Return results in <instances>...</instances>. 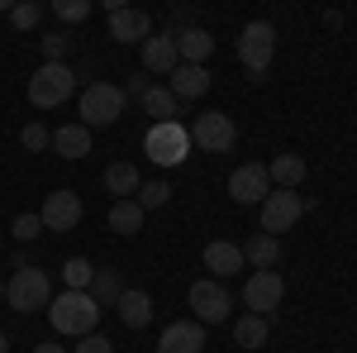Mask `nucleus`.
Masks as SVG:
<instances>
[{
  "label": "nucleus",
  "mask_w": 357,
  "mask_h": 353,
  "mask_svg": "<svg viewBox=\"0 0 357 353\" xmlns=\"http://www.w3.org/2000/svg\"><path fill=\"white\" fill-rule=\"evenodd\" d=\"M48 320H53L57 334H96V320H100V305L91 301V291H62V296L48 301Z\"/></svg>",
  "instance_id": "obj_1"
},
{
  "label": "nucleus",
  "mask_w": 357,
  "mask_h": 353,
  "mask_svg": "<svg viewBox=\"0 0 357 353\" xmlns=\"http://www.w3.org/2000/svg\"><path fill=\"white\" fill-rule=\"evenodd\" d=\"M143 153H148V163H158V167L186 163V153H191V134H186V124H181V120L148 124V134H143Z\"/></svg>",
  "instance_id": "obj_2"
},
{
  "label": "nucleus",
  "mask_w": 357,
  "mask_h": 353,
  "mask_svg": "<svg viewBox=\"0 0 357 353\" xmlns=\"http://www.w3.org/2000/svg\"><path fill=\"white\" fill-rule=\"evenodd\" d=\"M72 91H77V72H72L67 62H43V67L29 77V101H33L38 110L62 106Z\"/></svg>",
  "instance_id": "obj_3"
},
{
  "label": "nucleus",
  "mask_w": 357,
  "mask_h": 353,
  "mask_svg": "<svg viewBox=\"0 0 357 353\" xmlns=\"http://www.w3.org/2000/svg\"><path fill=\"white\" fill-rule=\"evenodd\" d=\"M129 106V96H124V86L114 82H91L82 91V124L86 129H100V124H114L119 115Z\"/></svg>",
  "instance_id": "obj_4"
},
{
  "label": "nucleus",
  "mask_w": 357,
  "mask_h": 353,
  "mask_svg": "<svg viewBox=\"0 0 357 353\" xmlns=\"http://www.w3.org/2000/svg\"><path fill=\"white\" fill-rule=\"evenodd\" d=\"M272 57H276V29L267 24V20L243 24V34H238V62H243L252 77H267Z\"/></svg>",
  "instance_id": "obj_5"
},
{
  "label": "nucleus",
  "mask_w": 357,
  "mask_h": 353,
  "mask_svg": "<svg viewBox=\"0 0 357 353\" xmlns=\"http://www.w3.org/2000/svg\"><path fill=\"white\" fill-rule=\"evenodd\" d=\"M5 301H10L20 315H33L38 305H48V301H53L48 277H43L38 268H29V263H24V268H15V277L5 282Z\"/></svg>",
  "instance_id": "obj_6"
},
{
  "label": "nucleus",
  "mask_w": 357,
  "mask_h": 353,
  "mask_svg": "<svg viewBox=\"0 0 357 353\" xmlns=\"http://www.w3.org/2000/svg\"><path fill=\"white\" fill-rule=\"evenodd\" d=\"M234 138H238V124H234L224 110H210V115H200L191 124V143L200 153H229Z\"/></svg>",
  "instance_id": "obj_7"
},
{
  "label": "nucleus",
  "mask_w": 357,
  "mask_h": 353,
  "mask_svg": "<svg viewBox=\"0 0 357 353\" xmlns=\"http://www.w3.org/2000/svg\"><path fill=\"white\" fill-rule=\"evenodd\" d=\"M86 215L82 196L77 191H48V201H43V210H38V219H43V229H53V234H67V229H77Z\"/></svg>",
  "instance_id": "obj_8"
},
{
  "label": "nucleus",
  "mask_w": 357,
  "mask_h": 353,
  "mask_svg": "<svg viewBox=\"0 0 357 353\" xmlns=\"http://www.w3.org/2000/svg\"><path fill=\"white\" fill-rule=\"evenodd\" d=\"M286 301V282L276 277L272 268L267 272H252L248 277V287H243V305H248V315H267L272 320V310Z\"/></svg>",
  "instance_id": "obj_9"
},
{
  "label": "nucleus",
  "mask_w": 357,
  "mask_h": 353,
  "mask_svg": "<svg viewBox=\"0 0 357 353\" xmlns=\"http://www.w3.org/2000/svg\"><path fill=\"white\" fill-rule=\"evenodd\" d=\"M191 315H195V325H220V320H229V291H224L215 277L191 282Z\"/></svg>",
  "instance_id": "obj_10"
},
{
  "label": "nucleus",
  "mask_w": 357,
  "mask_h": 353,
  "mask_svg": "<svg viewBox=\"0 0 357 353\" xmlns=\"http://www.w3.org/2000/svg\"><path fill=\"white\" fill-rule=\"evenodd\" d=\"M305 215V201L301 191H272L267 201H262V234H281V229H291L296 219Z\"/></svg>",
  "instance_id": "obj_11"
},
{
  "label": "nucleus",
  "mask_w": 357,
  "mask_h": 353,
  "mask_svg": "<svg viewBox=\"0 0 357 353\" xmlns=\"http://www.w3.org/2000/svg\"><path fill=\"white\" fill-rule=\"evenodd\" d=\"M229 196H234L238 206H262V201L272 196V177H267V167H262V163H243L234 177H229Z\"/></svg>",
  "instance_id": "obj_12"
},
{
  "label": "nucleus",
  "mask_w": 357,
  "mask_h": 353,
  "mask_svg": "<svg viewBox=\"0 0 357 353\" xmlns=\"http://www.w3.org/2000/svg\"><path fill=\"white\" fill-rule=\"evenodd\" d=\"M110 38L114 43H143V38H153V15L134 10V5L110 10Z\"/></svg>",
  "instance_id": "obj_13"
},
{
  "label": "nucleus",
  "mask_w": 357,
  "mask_h": 353,
  "mask_svg": "<svg viewBox=\"0 0 357 353\" xmlns=\"http://www.w3.org/2000/svg\"><path fill=\"white\" fill-rule=\"evenodd\" d=\"M143 67L158 72V77H172V72L181 67V57H176V34H153V38H143Z\"/></svg>",
  "instance_id": "obj_14"
},
{
  "label": "nucleus",
  "mask_w": 357,
  "mask_h": 353,
  "mask_svg": "<svg viewBox=\"0 0 357 353\" xmlns=\"http://www.w3.org/2000/svg\"><path fill=\"white\" fill-rule=\"evenodd\" d=\"M200 349H205V325H195V320L167 325L158 339V353H200Z\"/></svg>",
  "instance_id": "obj_15"
},
{
  "label": "nucleus",
  "mask_w": 357,
  "mask_h": 353,
  "mask_svg": "<svg viewBox=\"0 0 357 353\" xmlns=\"http://www.w3.org/2000/svg\"><path fill=\"white\" fill-rule=\"evenodd\" d=\"M205 268H210V277L215 282H224V277H234L238 268H248L243 263V248L229 244V239H215V244H205V258H200Z\"/></svg>",
  "instance_id": "obj_16"
},
{
  "label": "nucleus",
  "mask_w": 357,
  "mask_h": 353,
  "mask_svg": "<svg viewBox=\"0 0 357 353\" xmlns=\"http://www.w3.org/2000/svg\"><path fill=\"white\" fill-rule=\"evenodd\" d=\"M215 53V38H210V29H176V57L186 62V67H205V57Z\"/></svg>",
  "instance_id": "obj_17"
},
{
  "label": "nucleus",
  "mask_w": 357,
  "mask_h": 353,
  "mask_svg": "<svg viewBox=\"0 0 357 353\" xmlns=\"http://www.w3.org/2000/svg\"><path fill=\"white\" fill-rule=\"evenodd\" d=\"M167 91H172L176 101H200V96L210 91V72H205V67H186V62H181V67L172 72Z\"/></svg>",
  "instance_id": "obj_18"
},
{
  "label": "nucleus",
  "mask_w": 357,
  "mask_h": 353,
  "mask_svg": "<svg viewBox=\"0 0 357 353\" xmlns=\"http://www.w3.org/2000/svg\"><path fill=\"white\" fill-rule=\"evenodd\" d=\"M114 310H119V320H124L129 329H143L148 320H153V296H148V291H134V287H124L119 301H114Z\"/></svg>",
  "instance_id": "obj_19"
},
{
  "label": "nucleus",
  "mask_w": 357,
  "mask_h": 353,
  "mask_svg": "<svg viewBox=\"0 0 357 353\" xmlns=\"http://www.w3.org/2000/svg\"><path fill=\"white\" fill-rule=\"evenodd\" d=\"M138 187H143V177H138L134 163H110L105 167V191H110L114 201H134Z\"/></svg>",
  "instance_id": "obj_20"
},
{
  "label": "nucleus",
  "mask_w": 357,
  "mask_h": 353,
  "mask_svg": "<svg viewBox=\"0 0 357 353\" xmlns=\"http://www.w3.org/2000/svg\"><path fill=\"white\" fill-rule=\"evenodd\" d=\"M267 177H272L276 191H296V187L305 182V158H296V153H281V158H272Z\"/></svg>",
  "instance_id": "obj_21"
},
{
  "label": "nucleus",
  "mask_w": 357,
  "mask_h": 353,
  "mask_svg": "<svg viewBox=\"0 0 357 353\" xmlns=\"http://www.w3.org/2000/svg\"><path fill=\"white\" fill-rule=\"evenodd\" d=\"M53 148L62 158H86L91 153V129L86 124H62V129H53Z\"/></svg>",
  "instance_id": "obj_22"
},
{
  "label": "nucleus",
  "mask_w": 357,
  "mask_h": 353,
  "mask_svg": "<svg viewBox=\"0 0 357 353\" xmlns=\"http://www.w3.org/2000/svg\"><path fill=\"white\" fill-rule=\"evenodd\" d=\"M281 258V239H272V234H252L243 244V263L248 268H257V272H267Z\"/></svg>",
  "instance_id": "obj_23"
},
{
  "label": "nucleus",
  "mask_w": 357,
  "mask_h": 353,
  "mask_svg": "<svg viewBox=\"0 0 357 353\" xmlns=\"http://www.w3.org/2000/svg\"><path fill=\"white\" fill-rule=\"evenodd\" d=\"M91 301L96 305H114L119 301V291H124V282H119V268H96V277H91Z\"/></svg>",
  "instance_id": "obj_24"
},
{
  "label": "nucleus",
  "mask_w": 357,
  "mask_h": 353,
  "mask_svg": "<svg viewBox=\"0 0 357 353\" xmlns=\"http://www.w3.org/2000/svg\"><path fill=\"white\" fill-rule=\"evenodd\" d=\"M143 110L153 115V124H167V120H176V96L167 86H148L143 91Z\"/></svg>",
  "instance_id": "obj_25"
},
{
  "label": "nucleus",
  "mask_w": 357,
  "mask_h": 353,
  "mask_svg": "<svg viewBox=\"0 0 357 353\" xmlns=\"http://www.w3.org/2000/svg\"><path fill=\"white\" fill-rule=\"evenodd\" d=\"M267 334H272V320H267V315H243V320L234 325V339H238L243 349H262Z\"/></svg>",
  "instance_id": "obj_26"
},
{
  "label": "nucleus",
  "mask_w": 357,
  "mask_h": 353,
  "mask_svg": "<svg viewBox=\"0 0 357 353\" xmlns=\"http://www.w3.org/2000/svg\"><path fill=\"white\" fill-rule=\"evenodd\" d=\"M110 229L114 234H138V229H143V206H138V201H114L110 206Z\"/></svg>",
  "instance_id": "obj_27"
},
{
  "label": "nucleus",
  "mask_w": 357,
  "mask_h": 353,
  "mask_svg": "<svg viewBox=\"0 0 357 353\" xmlns=\"http://www.w3.org/2000/svg\"><path fill=\"white\" fill-rule=\"evenodd\" d=\"M91 277H96V268H91L86 258H67V263H62V282H67V291H86Z\"/></svg>",
  "instance_id": "obj_28"
},
{
  "label": "nucleus",
  "mask_w": 357,
  "mask_h": 353,
  "mask_svg": "<svg viewBox=\"0 0 357 353\" xmlns=\"http://www.w3.org/2000/svg\"><path fill=\"white\" fill-rule=\"evenodd\" d=\"M134 201L143 206V215H148V210H162L167 201H172V187H167V182H143Z\"/></svg>",
  "instance_id": "obj_29"
},
{
  "label": "nucleus",
  "mask_w": 357,
  "mask_h": 353,
  "mask_svg": "<svg viewBox=\"0 0 357 353\" xmlns=\"http://www.w3.org/2000/svg\"><path fill=\"white\" fill-rule=\"evenodd\" d=\"M38 15H43V5H33V0H20V5L10 10V24H15V29H33V24H38Z\"/></svg>",
  "instance_id": "obj_30"
},
{
  "label": "nucleus",
  "mask_w": 357,
  "mask_h": 353,
  "mask_svg": "<svg viewBox=\"0 0 357 353\" xmlns=\"http://www.w3.org/2000/svg\"><path fill=\"white\" fill-rule=\"evenodd\" d=\"M10 229H15V239H20V244H29V239H38V234H43V219H38V215H15Z\"/></svg>",
  "instance_id": "obj_31"
},
{
  "label": "nucleus",
  "mask_w": 357,
  "mask_h": 353,
  "mask_svg": "<svg viewBox=\"0 0 357 353\" xmlns=\"http://www.w3.org/2000/svg\"><path fill=\"white\" fill-rule=\"evenodd\" d=\"M53 10L62 15V20H67V24H82L86 15H91V0H57Z\"/></svg>",
  "instance_id": "obj_32"
},
{
  "label": "nucleus",
  "mask_w": 357,
  "mask_h": 353,
  "mask_svg": "<svg viewBox=\"0 0 357 353\" xmlns=\"http://www.w3.org/2000/svg\"><path fill=\"white\" fill-rule=\"evenodd\" d=\"M20 138H24V148H29V153H43V148H53V134H48L43 124H29V129H24Z\"/></svg>",
  "instance_id": "obj_33"
},
{
  "label": "nucleus",
  "mask_w": 357,
  "mask_h": 353,
  "mask_svg": "<svg viewBox=\"0 0 357 353\" xmlns=\"http://www.w3.org/2000/svg\"><path fill=\"white\" fill-rule=\"evenodd\" d=\"M43 57H48V62H62V57H67V34H48V38H43Z\"/></svg>",
  "instance_id": "obj_34"
},
{
  "label": "nucleus",
  "mask_w": 357,
  "mask_h": 353,
  "mask_svg": "<svg viewBox=\"0 0 357 353\" xmlns=\"http://www.w3.org/2000/svg\"><path fill=\"white\" fill-rule=\"evenodd\" d=\"M72 353H114V344L105 339V334H86V339H82Z\"/></svg>",
  "instance_id": "obj_35"
},
{
  "label": "nucleus",
  "mask_w": 357,
  "mask_h": 353,
  "mask_svg": "<svg viewBox=\"0 0 357 353\" xmlns=\"http://www.w3.org/2000/svg\"><path fill=\"white\" fill-rule=\"evenodd\" d=\"M143 91H148V82H143V77H129V86H124V96H138V101H143Z\"/></svg>",
  "instance_id": "obj_36"
},
{
  "label": "nucleus",
  "mask_w": 357,
  "mask_h": 353,
  "mask_svg": "<svg viewBox=\"0 0 357 353\" xmlns=\"http://www.w3.org/2000/svg\"><path fill=\"white\" fill-rule=\"evenodd\" d=\"M33 353H67V349H62V344H38Z\"/></svg>",
  "instance_id": "obj_37"
},
{
  "label": "nucleus",
  "mask_w": 357,
  "mask_h": 353,
  "mask_svg": "<svg viewBox=\"0 0 357 353\" xmlns=\"http://www.w3.org/2000/svg\"><path fill=\"white\" fill-rule=\"evenodd\" d=\"M0 353H10V334L5 329H0Z\"/></svg>",
  "instance_id": "obj_38"
}]
</instances>
